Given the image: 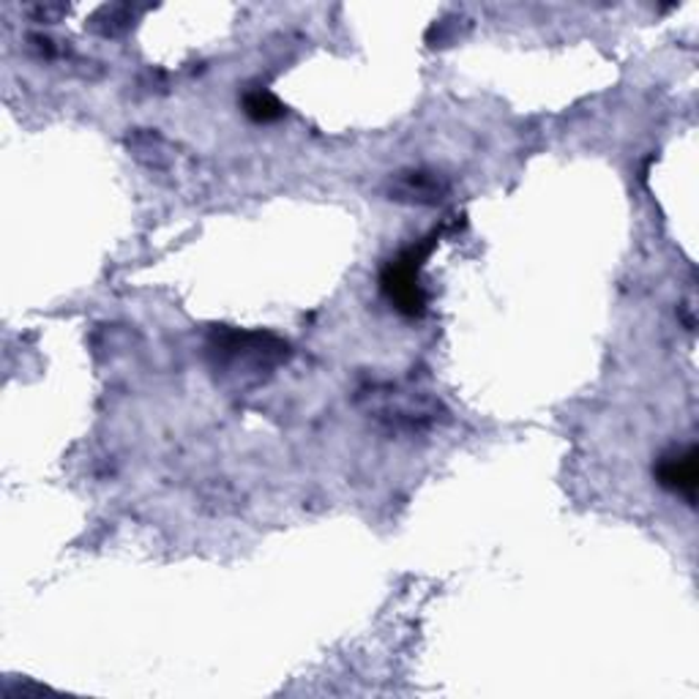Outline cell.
Wrapping results in <instances>:
<instances>
[{"mask_svg":"<svg viewBox=\"0 0 699 699\" xmlns=\"http://www.w3.org/2000/svg\"><path fill=\"white\" fill-rule=\"evenodd\" d=\"M659 483L669 492L683 495L686 500H695L697 495V451L686 448V451L669 453L659 462Z\"/></svg>","mask_w":699,"mask_h":699,"instance_id":"7a4b0ae2","label":"cell"},{"mask_svg":"<svg viewBox=\"0 0 699 699\" xmlns=\"http://www.w3.org/2000/svg\"><path fill=\"white\" fill-rule=\"evenodd\" d=\"M243 107H247V116L254 118V121H260V123L277 121V118L284 116V107L266 91L249 93L247 99H243Z\"/></svg>","mask_w":699,"mask_h":699,"instance_id":"3957f363","label":"cell"},{"mask_svg":"<svg viewBox=\"0 0 699 699\" xmlns=\"http://www.w3.org/2000/svg\"><path fill=\"white\" fill-rule=\"evenodd\" d=\"M432 247L435 241H429L427 247L416 243V247L405 249L397 260L388 262L386 271H382V292L399 312L410 314V318H418L427 307V296H423L421 287V266L432 252Z\"/></svg>","mask_w":699,"mask_h":699,"instance_id":"6da1fadb","label":"cell"}]
</instances>
